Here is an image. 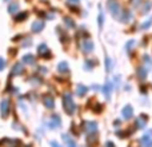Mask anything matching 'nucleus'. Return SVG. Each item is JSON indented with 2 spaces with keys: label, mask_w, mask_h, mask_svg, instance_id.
<instances>
[{
  "label": "nucleus",
  "mask_w": 152,
  "mask_h": 147,
  "mask_svg": "<svg viewBox=\"0 0 152 147\" xmlns=\"http://www.w3.org/2000/svg\"><path fill=\"white\" fill-rule=\"evenodd\" d=\"M123 116L126 119H129V118H132V115H134V110H132V107L131 106H126V107L123 108Z\"/></svg>",
  "instance_id": "nucleus-9"
},
{
  "label": "nucleus",
  "mask_w": 152,
  "mask_h": 147,
  "mask_svg": "<svg viewBox=\"0 0 152 147\" xmlns=\"http://www.w3.org/2000/svg\"><path fill=\"white\" fill-rule=\"evenodd\" d=\"M1 146H5V147H20L21 146V142L19 139H12V138H4V139L0 142Z\"/></svg>",
  "instance_id": "nucleus-3"
},
{
  "label": "nucleus",
  "mask_w": 152,
  "mask_h": 147,
  "mask_svg": "<svg viewBox=\"0 0 152 147\" xmlns=\"http://www.w3.org/2000/svg\"><path fill=\"white\" fill-rule=\"evenodd\" d=\"M81 129L86 132H88V134H94L97 130V123L96 122H84V123L81 124Z\"/></svg>",
  "instance_id": "nucleus-2"
},
{
  "label": "nucleus",
  "mask_w": 152,
  "mask_h": 147,
  "mask_svg": "<svg viewBox=\"0 0 152 147\" xmlns=\"http://www.w3.org/2000/svg\"><path fill=\"white\" fill-rule=\"evenodd\" d=\"M111 91H112V84L108 82L107 84H104V88H103V92H104V95H105V98H107V99H110Z\"/></svg>",
  "instance_id": "nucleus-13"
},
{
  "label": "nucleus",
  "mask_w": 152,
  "mask_h": 147,
  "mask_svg": "<svg viewBox=\"0 0 152 147\" xmlns=\"http://www.w3.org/2000/svg\"><path fill=\"white\" fill-rule=\"evenodd\" d=\"M142 146L143 147H151L152 146V131H148L147 134L142 138Z\"/></svg>",
  "instance_id": "nucleus-5"
},
{
  "label": "nucleus",
  "mask_w": 152,
  "mask_h": 147,
  "mask_svg": "<svg viewBox=\"0 0 152 147\" xmlns=\"http://www.w3.org/2000/svg\"><path fill=\"white\" fill-rule=\"evenodd\" d=\"M24 71V67H23V64L21 63H16L15 64V67L12 68V75L15 76V75H20L21 72Z\"/></svg>",
  "instance_id": "nucleus-11"
},
{
  "label": "nucleus",
  "mask_w": 152,
  "mask_h": 147,
  "mask_svg": "<svg viewBox=\"0 0 152 147\" xmlns=\"http://www.w3.org/2000/svg\"><path fill=\"white\" fill-rule=\"evenodd\" d=\"M139 76L144 79V78H145V70H142V68H140V70H139Z\"/></svg>",
  "instance_id": "nucleus-21"
},
{
  "label": "nucleus",
  "mask_w": 152,
  "mask_h": 147,
  "mask_svg": "<svg viewBox=\"0 0 152 147\" xmlns=\"http://www.w3.org/2000/svg\"><path fill=\"white\" fill-rule=\"evenodd\" d=\"M105 147H115V145H113L112 142H107L105 143Z\"/></svg>",
  "instance_id": "nucleus-24"
},
{
  "label": "nucleus",
  "mask_w": 152,
  "mask_h": 147,
  "mask_svg": "<svg viewBox=\"0 0 152 147\" xmlns=\"http://www.w3.org/2000/svg\"><path fill=\"white\" fill-rule=\"evenodd\" d=\"M27 147H32V146H27Z\"/></svg>",
  "instance_id": "nucleus-26"
},
{
  "label": "nucleus",
  "mask_w": 152,
  "mask_h": 147,
  "mask_svg": "<svg viewBox=\"0 0 152 147\" xmlns=\"http://www.w3.org/2000/svg\"><path fill=\"white\" fill-rule=\"evenodd\" d=\"M51 147H61V146L59 145L58 142H55V140H52V142H51Z\"/></svg>",
  "instance_id": "nucleus-23"
},
{
  "label": "nucleus",
  "mask_w": 152,
  "mask_h": 147,
  "mask_svg": "<svg viewBox=\"0 0 152 147\" xmlns=\"http://www.w3.org/2000/svg\"><path fill=\"white\" fill-rule=\"evenodd\" d=\"M61 124V119L59 118L58 115H52L50 118V127L51 129H58V127H60Z\"/></svg>",
  "instance_id": "nucleus-6"
},
{
  "label": "nucleus",
  "mask_w": 152,
  "mask_h": 147,
  "mask_svg": "<svg viewBox=\"0 0 152 147\" xmlns=\"http://www.w3.org/2000/svg\"><path fill=\"white\" fill-rule=\"evenodd\" d=\"M43 103H44V106L47 108H53L55 107V100H53V98L51 96V95H45V96L43 98Z\"/></svg>",
  "instance_id": "nucleus-7"
},
{
  "label": "nucleus",
  "mask_w": 152,
  "mask_h": 147,
  "mask_svg": "<svg viewBox=\"0 0 152 147\" xmlns=\"http://www.w3.org/2000/svg\"><path fill=\"white\" fill-rule=\"evenodd\" d=\"M152 23V19H150V21H147V23H144L142 26V28H147V27H150V24Z\"/></svg>",
  "instance_id": "nucleus-22"
},
{
  "label": "nucleus",
  "mask_w": 152,
  "mask_h": 147,
  "mask_svg": "<svg viewBox=\"0 0 152 147\" xmlns=\"http://www.w3.org/2000/svg\"><path fill=\"white\" fill-rule=\"evenodd\" d=\"M23 62L24 63H27V64H34L35 63V58L32 55H26L23 58Z\"/></svg>",
  "instance_id": "nucleus-17"
},
{
  "label": "nucleus",
  "mask_w": 152,
  "mask_h": 147,
  "mask_svg": "<svg viewBox=\"0 0 152 147\" xmlns=\"http://www.w3.org/2000/svg\"><path fill=\"white\" fill-rule=\"evenodd\" d=\"M11 106H10V100L8 99H3L1 104H0V112H1V118H7L10 114Z\"/></svg>",
  "instance_id": "nucleus-4"
},
{
  "label": "nucleus",
  "mask_w": 152,
  "mask_h": 147,
  "mask_svg": "<svg viewBox=\"0 0 152 147\" xmlns=\"http://www.w3.org/2000/svg\"><path fill=\"white\" fill-rule=\"evenodd\" d=\"M107 70H111V60L107 59Z\"/></svg>",
  "instance_id": "nucleus-25"
},
{
  "label": "nucleus",
  "mask_w": 152,
  "mask_h": 147,
  "mask_svg": "<svg viewBox=\"0 0 152 147\" xmlns=\"http://www.w3.org/2000/svg\"><path fill=\"white\" fill-rule=\"evenodd\" d=\"M4 67H5V60L3 58H0V71L4 70Z\"/></svg>",
  "instance_id": "nucleus-20"
},
{
  "label": "nucleus",
  "mask_w": 152,
  "mask_h": 147,
  "mask_svg": "<svg viewBox=\"0 0 152 147\" xmlns=\"http://www.w3.org/2000/svg\"><path fill=\"white\" fill-rule=\"evenodd\" d=\"M147 121H148V118L145 115H140L139 118L136 119V127L137 129H144V127L147 126Z\"/></svg>",
  "instance_id": "nucleus-8"
},
{
  "label": "nucleus",
  "mask_w": 152,
  "mask_h": 147,
  "mask_svg": "<svg viewBox=\"0 0 152 147\" xmlns=\"http://www.w3.org/2000/svg\"><path fill=\"white\" fill-rule=\"evenodd\" d=\"M39 54H42L43 56H48V48L45 44L39 46Z\"/></svg>",
  "instance_id": "nucleus-18"
},
{
  "label": "nucleus",
  "mask_w": 152,
  "mask_h": 147,
  "mask_svg": "<svg viewBox=\"0 0 152 147\" xmlns=\"http://www.w3.org/2000/svg\"><path fill=\"white\" fill-rule=\"evenodd\" d=\"M87 92V87L83 86V84H80V86H77V90H76V94L79 95V96H83V95H86Z\"/></svg>",
  "instance_id": "nucleus-14"
},
{
  "label": "nucleus",
  "mask_w": 152,
  "mask_h": 147,
  "mask_svg": "<svg viewBox=\"0 0 152 147\" xmlns=\"http://www.w3.org/2000/svg\"><path fill=\"white\" fill-rule=\"evenodd\" d=\"M59 71H60L61 74H66V72H68V64L66 63V62H61L60 64H59Z\"/></svg>",
  "instance_id": "nucleus-15"
},
{
  "label": "nucleus",
  "mask_w": 152,
  "mask_h": 147,
  "mask_svg": "<svg viewBox=\"0 0 152 147\" xmlns=\"http://www.w3.org/2000/svg\"><path fill=\"white\" fill-rule=\"evenodd\" d=\"M95 142H96V135L89 134V137H88V143H89V145H92V143H95Z\"/></svg>",
  "instance_id": "nucleus-19"
},
{
  "label": "nucleus",
  "mask_w": 152,
  "mask_h": 147,
  "mask_svg": "<svg viewBox=\"0 0 152 147\" xmlns=\"http://www.w3.org/2000/svg\"><path fill=\"white\" fill-rule=\"evenodd\" d=\"M42 28H43V23H42V21H36V23L32 24V31H34V32H39Z\"/></svg>",
  "instance_id": "nucleus-16"
},
{
  "label": "nucleus",
  "mask_w": 152,
  "mask_h": 147,
  "mask_svg": "<svg viewBox=\"0 0 152 147\" xmlns=\"http://www.w3.org/2000/svg\"><path fill=\"white\" fill-rule=\"evenodd\" d=\"M83 50H84V52L89 54L92 50H94V43H92V42H89V40H87V42H84V43H83Z\"/></svg>",
  "instance_id": "nucleus-12"
},
{
  "label": "nucleus",
  "mask_w": 152,
  "mask_h": 147,
  "mask_svg": "<svg viewBox=\"0 0 152 147\" xmlns=\"http://www.w3.org/2000/svg\"><path fill=\"white\" fill-rule=\"evenodd\" d=\"M63 107H64V111H66L68 115H74L75 114L76 106H75L74 99H72V96L69 94H66L63 96Z\"/></svg>",
  "instance_id": "nucleus-1"
},
{
  "label": "nucleus",
  "mask_w": 152,
  "mask_h": 147,
  "mask_svg": "<svg viewBox=\"0 0 152 147\" xmlns=\"http://www.w3.org/2000/svg\"><path fill=\"white\" fill-rule=\"evenodd\" d=\"M61 139L67 143V147H76V143L72 140V138L69 137L68 134H63V135H61Z\"/></svg>",
  "instance_id": "nucleus-10"
}]
</instances>
